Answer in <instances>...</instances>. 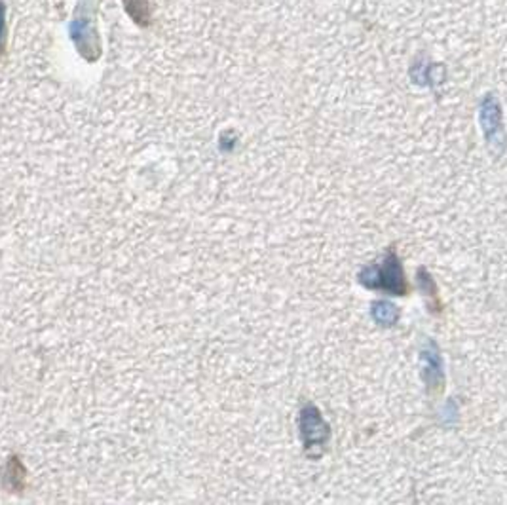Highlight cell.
I'll use <instances>...</instances> for the list:
<instances>
[{"mask_svg": "<svg viewBox=\"0 0 507 505\" xmlns=\"http://www.w3.org/2000/svg\"><path fill=\"white\" fill-rule=\"evenodd\" d=\"M372 317L380 323V325H394L399 317L396 306H391L389 302H374L372 306Z\"/></svg>", "mask_w": 507, "mask_h": 505, "instance_id": "8992f818", "label": "cell"}, {"mask_svg": "<svg viewBox=\"0 0 507 505\" xmlns=\"http://www.w3.org/2000/svg\"><path fill=\"white\" fill-rule=\"evenodd\" d=\"M422 363H424V376L430 386H439L442 382V370H441V357L437 353L435 346L428 344L424 351H422Z\"/></svg>", "mask_w": 507, "mask_h": 505, "instance_id": "277c9868", "label": "cell"}, {"mask_svg": "<svg viewBox=\"0 0 507 505\" xmlns=\"http://www.w3.org/2000/svg\"><path fill=\"white\" fill-rule=\"evenodd\" d=\"M71 38L80 50V54L88 59H95L99 55V38L91 27L88 18H77L71 23Z\"/></svg>", "mask_w": 507, "mask_h": 505, "instance_id": "7a4b0ae2", "label": "cell"}, {"mask_svg": "<svg viewBox=\"0 0 507 505\" xmlns=\"http://www.w3.org/2000/svg\"><path fill=\"white\" fill-rule=\"evenodd\" d=\"M361 281L367 287L372 289H382L391 295H405L407 285H405V276H403L401 264L397 261L396 253H388L380 266L365 268L361 272Z\"/></svg>", "mask_w": 507, "mask_h": 505, "instance_id": "6da1fadb", "label": "cell"}, {"mask_svg": "<svg viewBox=\"0 0 507 505\" xmlns=\"http://www.w3.org/2000/svg\"><path fill=\"white\" fill-rule=\"evenodd\" d=\"M4 46H6V6L0 0V55L4 54Z\"/></svg>", "mask_w": 507, "mask_h": 505, "instance_id": "52a82bcc", "label": "cell"}, {"mask_svg": "<svg viewBox=\"0 0 507 505\" xmlns=\"http://www.w3.org/2000/svg\"><path fill=\"white\" fill-rule=\"evenodd\" d=\"M128 16H130L137 25L148 27L150 23V8L147 0H122Z\"/></svg>", "mask_w": 507, "mask_h": 505, "instance_id": "5b68a950", "label": "cell"}, {"mask_svg": "<svg viewBox=\"0 0 507 505\" xmlns=\"http://www.w3.org/2000/svg\"><path fill=\"white\" fill-rule=\"evenodd\" d=\"M301 426L308 448H312L316 445L321 448L325 445V441L329 437V428H327V424L323 422L321 414L313 407H306V409L302 410Z\"/></svg>", "mask_w": 507, "mask_h": 505, "instance_id": "3957f363", "label": "cell"}]
</instances>
